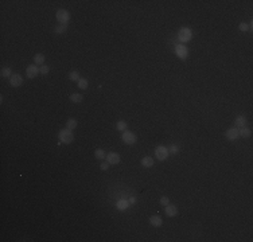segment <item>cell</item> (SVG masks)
<instances>
[{"label": "cell", "instance_id": "21", "mask_svg": "<svg viewBox=\"0 0 253 242\" xmlns=\"http://www.w3.org/2000/svg\"><path fill=\"white\" fill-rule=\"evenodd\" d=\"M88 85H89V83H88V79H85V78H80L78 79V88H80V89H88Z\"/></svg>", "mask_w": 253, "mask_h": 242}, {"label": "cell", "instance_id": "10", "mask_svg": "<svg viewBox=\"0 0 253 242\" xmlns=\"http://www.w3.org/2000/svg\"><path fill=\"white\" fill-rule=\"evenodd\" d=\"M225 136L228 140H236L238 137V129L237 128H230L225 132Z\"/></svg>", "mask_w": 253, "mask_h": 242}, {"label": "cell", "instance_id": "27", "mask_svg": "<svg viewBox=\"0 0 253 242\" xmlns=\"http://www.w3.org/2000/svg\"><path fill=\"white\" fill-rule=\"evenodd\" d=\"M49 71H50V67L46 66V65H42L40 69H39V73H40V74H47Z\"/></svg>", "mask_w": 253, "mask_h": 242}, {"label": "cell", "instance_id": "7", "mask_svg": "<svg viewBox=\"0 0 253 242\" xmlns=\"http://www.w3.org/2000/svg\"><path fill=\"white\" fill-rule=\"evenodd\" d=\"M175 53H176V55H178L180 59H186L187 58V54H189V51H187L186 46H183V44H178V46L175 47Z\"/></svg>", "mask_w": 253, "mask_h": 242}, {"label": "cell", "instance_id": "31", "mask_svg": "<svg viewBox=\"0 0 253 242\" xmlns=\"http://www.w3.org/2000/svg\"><path fill=\"white\" fill-rule=\"evenodd\" d=\"M136 202V199L135 198H129V203H135Z\"/></svg>", "mask_w": 253, "mask_h": 242}, {"label": "cell", "instance_id": "28", "mask_svg": "<svg viewBox=\"0 0 253 242\" xmlns=\"http://www.w3.org/2000/svg\"><path fill=\"white\" fill-rule=\"evenodd\" d=\"M160 204H162V206H167V204H170V199H168L167 196L160 198Z\"/></svg>", "mask_w": 253, "mask_h": 242}, {"label": "cell", "instance_id": "11", "mask_svg": "<svg viewBox=\"0 0 253 242\" xmlns=\"http://www.w3.org/2000/svg\"><path fill=\"white\" fill-rule=\"evenodd\" d=\"M166 214L168 215V217H175L176 214H178V209H176V206H174V204H167L166 206Z\"/></svg>", "mask_w": 253, "mask_h": 242}, {"label": "cell", "instance_id": "15", "mask_svg": "<svg viewBox=\"0 0 253 242\" xmlns=\"http://www.w3.org/2000/svg\"><path fill=\"white\" fill-rule=\"evenodd\" d=\"M128 207H129V202H127L125 199H121L117 202V209H119V210L124 211V210H127Z\"/></svg>", "mask_w": 253, "mask_h": 242}, {"label": "cell", "instance_id": "20", "mask_svg": "<svg viewBox=\"0 0 253 242\" xmlns=\"http://www.w3.org/2000/svg\"><path fill=\"white\" fill-rule=\"evenodd\" d=\"M34 62H35L36 65H40V66H42L43 62H45V55L43 54H36L35 57H34Z\"/></svg>", "mask_w": 253, "mask_h": 242}, {"label": "cell", "instance_id": "9", "mask_svg": "<svg viewBox=\"0 0 253 242\" xmlns=\"http://www.w3.org/2000/svg\"><path fill=\"white\" fill-rule=\"evenodd\" d=\"M106 161H108L109 164H119L120 163V156H119V153L116 152H110L106 155Z\"/></svg>", "mask_w": 253, "mask_h": 242}, {"label": "cell", "instance_id": "1", "mask_svg": "<svg viewBox=\"0 0 253 242\" xmlns=\"http://www.w3.org/2000/svg\"><path fill=\"white\" fill-rule=\"evenodd\" d=\"M59 140L62 141L63 144H70V143H73V140H74L73 132L67 128L61 129V131H59Z\"/></svg>", "mask_w": 253, "mask_h": 242}, {"label": "cell", "instance_id": "5", "mask_svg": "<svg viewBox=\"0 0 253 242\" xmlns=\"http://www.w3.org/2000/svg\"><path fill=\"white\" fill-rule=\"evenodd\" d=\"M137 140V137L133 135L132 132H128V131H125V132H123V141H124L125 144L128 145H132L135 144Z\"/></svg>", "mask_w": 253, "mask_h": 242}, {"label": "cell", "instance_id": "29", "mask_svg": "<svg viewBox=\"0 0 253 242\" xmlns=\"http://www.w3.org/2000/svg\"><path fill=\"white\" fill-rule=\"evenodd\" d=\"M238 28H240V30H241V31H248V30H249V26H248V24L246 23H244V22H242V23H240V26H238Z\"/></svg>", "mask_w": 253, "mask_h": 242}, {"label": "cell", "instance_id": "4", "mask_svg": "<svg viewBox=\"0 0 253 242\" xmlns=\"http://www.w3.org/2000/svg\"><path fill=\"white\" fill-rule=\"evenodd\" d=\"M69 19H70V15H69V12H67L66 10H58V11H57V20H58L61 24H65V26H66Z\"/></svg>", "mask_w": 253, "mask_h": 242}, {"label": "cell", "instance_id": "24", "mask_svg": "<svg viewBox=\"0 0 253 242\" xmlns=\"http://www.w3.org/2000/svg\"><path fill=\"white\" fill-rule=\"evenodd\" d=\"M69 78H70L71 81H78V79H80V74H78V71H71L70 74H69Z\"/></svg>", "mask_w": 253, "mask_h": 242}, {"label": "cell", "instance_id": "19", "mask_svg": "<svg viewBox=\"0 0 253 242\" xmlns=\"http://www.w3.org/2000/svg\"><path fill=\"white\" fill-rule=\"evenodd\" d=\"M70 100L73 102H75V104H78V102H81L82 100H84V97H82V94H80V93H73L70 96Z\"/></svg>", "mask_w": 253, "mask_h": 242}, {"label": "cell", "instance_id": "16", "mask_svg": "<svg viewBox=\"0 0 253 242\" xmlns=\"http://www.w3.org/2000/svg\"><path fill=\"white\" fill-rule=\"evenodd\" d=\"M250 129H248V128H240V131H238V136H241V137H249L250 136Z\"/></svg>", "mask_w": 253, "mask_h": 242}, {"label": "cell", "instance_id": "14", "mask_svg": "<svg viewBox=\"0 0 253 242\" xmlns=\"http://www.w3.org/2000/svg\"><path fill=\"white\" fill-rule=\"evenodd\" d=\"M234 124H236V126H238V128H244V126H245V124H246L245 116H238V117H236Z\"/></svg>", "mask_w": 253, "mask_h": 242}, {"label": "cell", "instance_id": "26", "mask_svg": "<svg viewBox=\"0 0 253 242\" xmlns=\"http://www.w3.org/2000/svg\"><path fill=\"white\" fill-rule=\"evenodd\" d=\"M55 34H61V32H65L66 31V26L65 24H61V26H58V27H55Z\"/></svg>", "mask_w": 253, "mask_h": 242}, {"label": "cell", "instance_id": "8", "mask_svg": "<svg viewBox=\"0 0 253 242\" xmlns=\"http://www.w3.org/2000/svg\"><path fill=\"white\" fill-rule=\"evenodd\" d=\"M26 73H27V77H28V78H35L36 75L39 74V67H36L35 65H30V66L27 67Z\"/></svg>", "mask_w": 253, "mask_h": 242}, {"label": "cell", "instance_id": "22", "mask_svg": "<svg viewBox=\"0 0 253 242\" xmlns=\"http://www.w3.org/2000/svg\"><path fill=\"white\" fill-rule=\"evenodd\" d=\"M94 156L97 157V159H105V151L104 149H96L94 151Z\"/></svg>", "mask_w": 253, "mask_h": 242}, {"label": "cell", "instance_id": "30", "mask_svg": "<svg viewBox=\"0 0 253 242\" xmlns=\"http://www.w3.org/2000/svg\"><path fill=\"white\" fill-rule=\"evenodd\" d=\"M100 168H101L102 171H106V170L109 168V163H108V161H106V163H102L101 165H100Z\"/></svg>", "mask_w": 253, "mask_h": 242}, {"label": "cell", "instance_id": "18", "mask_svg": "<svg viewBox=\"0 0 253 242\" xmlns=\"http://www.w3.org/2000/svg\"><path fill=\"white\" fill-rule=\"evenodd\" d=\"M0 74H1V77H3V78H11V75H12L11 69H10V67H3Z\"/></svg>", "mask_w": 253, "mask_h": 242}, {"label": "cell", "instance_id": "12", "mask_svg": "<svg viewBox=\"0 0 253 242\" xmlns=\"http://www.w3.org/2000/svg\"><path fill=\"white\" fill-rule=\"evenodd\" d=\"M149 222H151L152 226L159 227V226H162L163 221H162V218H160V217H158V215H152L151 218H149Z\"/></svg>", "mask_w": 253, "mask_h": 242}, {"label": "cell", "instance_id": "6", "mask_svg": "<svg viewBox=\"0 0 253 242\" xmlns=\"http://www.w3.org/2000/svg\"><path fill=\"white\" fill-rule=\"evenodd\" d=\"M10 83H11V86H14V88H19V86L23 83L22 75L20 74H12L11 78H10Z\"/></svg>", "mask_w": 253, "mask_h": 242}, {"label": "cell", "instance_id": "2", "mask_svg": "<svg viewBox=\"0 0 253 242\" xmlns=\"http://www.w3.org/2000/svg\"><path fill=\"white\" fill-rule=\"evenodd\" d=\"M178 36H179L180 42L186 43L189 42V40H191V38H193V32H191L190 28H180L179 30V34H178Z\"/></svg>", "mask_w": 253, "mask_h": 242}, {"label": "cell", "instance_id": "17", "mask_svg": "<svg viewBox=\"0 0 253 242\" xmlns=\"http://www.w3.org/2000/svg\"><path fill=\"white\" fill-rule=\"evenodd\" d=\"M66 128L70 129V131H73V129L77 128V120H74V118H69L66 122Z\"/></svg>", "mask_w": 253, "mask_h": 242}, {"label": "cell", "instance_id": "3", "mask_svg": "<svg viewBox=\"0 0 253 242\" xmlns=\"http://www.w3.org/2000/svg\"><path fill=\"white\" fill-rule=\"evenodd\" d=\"M155 155L160 161H163L168 157L170 152H168V148H166V147H163V145H159V147L155 149Z\"/></svg>", "mask_w": 253, "mask_h": 242}, {"label": "cell", "instance_id": "25", "mask_svg": "<svg viewBox=\"0 0 253 242\" xmlns=\"http://www.w3.org/2000/svg\"><path fill=\"white\" fill-rule=\"evenodd\" d=\"M168 152L171 153V155H176V153L179 152V147L178 145H171L170 149H168Z\"/></svg>", "mask_w": 253, "mask_h": 242}, {"label": "cell", "instance_id": "13", "mask_svg": "<svg viewBox=\"0 0 253 242\" xmlns=\"http://www.w3.org/2000/svg\"><path fill=\"white\" fill-rule=\"evenodd\" d=\"M141 165H143V167H145V168H151L152 165H154V159H152V157H149V156L143 157V159H141Z\"/></svg>", "mask_w": 253, "mask_h": 242}, {"label": "cell", "instance_id": "23", "mask_svg": "<svg viewBox=\"0 0 253 242\" xmlns=\"http://www.w3.org/2000/svg\"><path fill=\"white\" fill-rule=\"evenodd\" d=\"M116 128L120 131V132H125L127 131V122L125 121H119L116 125Z\"/></svg>", "mask_w": 253, "mask_h": 242}]
</instances>
